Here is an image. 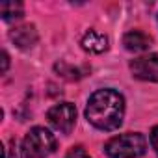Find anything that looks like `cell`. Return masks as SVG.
<instances>
[{"instance_id":"obj_11","label":"cell","mask_w":158,"mask_h":158,"mask_svg":"<svg viewBox=\"0 0 158 158\" xmlns=\"http://www.w3.org/2000/svg\"><path fill=\"white\" fill-rule=\"evenodd\" d=\"M4 158H26V156L23 154L21 149L11 147V149H4Z\"/></svg>"},{"instance_id":"obj_6","label":"cell","mask_w":158,"mask_h":158,"mask_svg":"<svg viewBox=\"0 0 158 158\" xmlns=\"http://www.w3.org/2000/svg\"><path fill=\"white\" fill-rule=\"evenodd\" d=\"M151 43H152L151 35H147V34L141 32V30H130V32H127L125 37H123V45H125V48L130 50V52H143V50H149V48H151Z\"/></svg>"},{"instance_id":"obj_4","label":"cell","mask_w":158,"mask_h":158,"mask_svg":"<svg viewBox=\"0 0 158 158\" xmlns=\"http://www.w3.org/2000/svg\"><path fill=\"white\" fill-rule=\"evenodd\" d=\"M47 119L48 123L60 130L61 134H71V130L76 125V106L73 102H60L54 104L48 112H47Z\"/></svg>"},{"instance_id":"obj_8","label":"cell","mask_w":158,"mask_h":158,"mask_svg":"<svg viewBox=\"0 0 158 158\" xmlns=\"http://www.w3.org/2000/svg\"><path fill=\"white\" fill-rule=\"evenodd\" d=\"M82 48L91 54H102L108 48V37L97 30H89L82 37Z\"/></svg>"},{"instance_id":"obj_2","label":"cell","mask_w":158,"mask_h":158,"mask_svg":"<svg viewBox=\"0 0 158 158\" xmlns=\"http://www.w3.org/2000/svg\"><path fill=\"white\" fill-rule=\"evenodd\" d=\"M147 151V139L139 132H125L106 141L104 152L110 158H139Z\"/></svg>"},{"instance_id":"obj_5","label":"cell","mask_w":158,"mask_h":158,"mask_svg":"<svg viewBox=\"0 0 158 158\" xmlns=\"http://www.w3.org/2000/svg\"><path fill=\"white\" fill-rule=\"evenodd\" d=\"M130 73L138 80L145 82H158V56L156 54H147L139 56L130 61Z\"/></svg>"},{"instance_id":"obj_10","label":"cell","mask_w":158,"mask_h":158,"mask_svg":"<svg viewBox=\"0 0 158 158\" xmlns=\"http://www.w3.org/2000/svg\"><path fill=\"white\" fill-rule=\"evenodd\" d=\"M65 158H91L82 147H73L67 154H65Z\"/></svg>"},{"instance_id":"obj_3","label":"cell","mask_w":158,"mask_h":158,"mask_svg":"<svg viewBox=\"0 0 158 158\" xmlns=\"http://www.w3.org/2000/svg\"><path fill=\"white\" fill-rule=\"evenodd\" d=\"M21 151L26 158H47L56 151V138L45 127H34L24 136Z\"/></svg>"},{"instance_id":"obj_9","label":"cell","mask_w":158,"mask_h":158,"mask_svg":"<svg viewBox=\"0 0 158 158\" xmlns=\"http://www.w3.org/2000/svg\"><path fill=\"white\" fill-rule=\"evenodd\" d=\"M0 15L4 21H15L24 15V6L21 2H2L0 4Z\"/></svg>"},{"instance_id":"obj_7","label":"cell","mask_w":158,"mask_h":158,"mask_svg":"<svg viewBox=\"0 0 158 158\" xmlns=\"http://www.w3.org/2000/svg\"><path fill=\"white\" fill-rule=\"evenodd\" d=\"M10 37L19 48H32L37 43V32H35V26L32 24H24V26L11 30Z\"/></svg>"},{"instance_id":"obj_12","label":"cell","mask_w":158,"mask_h":158,"mask_svg":"<svg viewBox=\"0 0 158 158\" xmlns=\"http://www.w3.org/2000/svg\"><path fill=\"white\" fill-rule=\"evenodd\" d=\"M149 139H151V147H152L154 152L158 154V125L151 130V138H149Z\"/></svg>"},{"instance_id":"obj_13","label":"cell","mask_w":158,"mask_h":158,"mask_svg":"<svg viewBox=\"0 0 158 158\" xmlns=\"http://www.w3.org/2000/svg\"><path fill=\"white\" fill-rule=\"evenodd\" d=\"M8 65H10V58H8V52L4 50V52H2V73L8 71Z\"/></svg>"},{"instance_id":"obj_1","label":"cell","mask_w":158,"mask_h":158,"mask_svg":"<svg viewBox=\"0 0 158 158\" xmlns=\"http://www.w3.org/2000/svg\"><path fill=\"white\" fill-rule=\"evenodd\" d=\"M125 117V97L112 89H97L86 104V119L99 130H115L123 125Z\"/></svg>"}]
</instances>
